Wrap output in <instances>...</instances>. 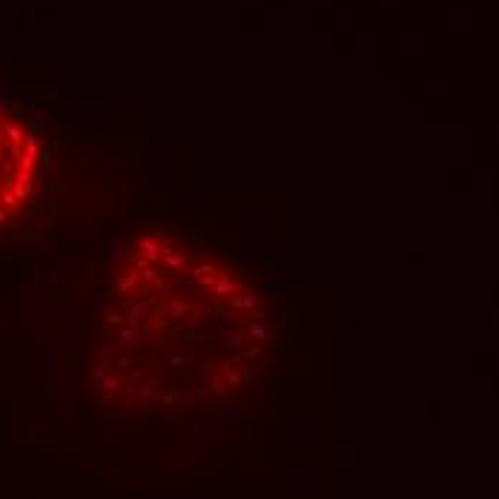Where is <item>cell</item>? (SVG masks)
<instances>
[{"instance_id": "6da1fadb", "label": "cell", "mask_w": 499, "mask_h": 499, "mask_svg": "<svg viewBox=\"0 0 499 499\" xmlns=\"http://www.w3.org/2000/svg\"><path fill=\"white\" fill-rule=\"evenodd\" d=\"M141 250H144L147 259H158V244L155 241H141Z\"/></svg>"}, {"instance_id": "7a4b0ae2", "label": "cell", "mask_w": 499, "mask_h": 499, "mask_svg": "<svg viewBox=\"0 0 499 499\" xmlns=\"http://www.w3.org/2000/svg\"><path fill=\"white\" fill-rule=\"evenodd\" d=\"M167 264H170V267H181V264H184V259H178V256H170V253H167Z\"/></svg>"}, {"instance_id": "3957f363", "label": "cell", "mask_w": 499, "mask_h": 499, "mask_svg": "<svg viewBox=\"0 0 499 499\" xmlns=\"http://www.w3.org/2000/svg\"><path fill=\"white\" fill-rule=\"evenodd\" d=\"M232 290V281H221L218 284V293H230Z\"/></svg>"}, {"instance_id": "277c9868", "label": "cell", "mask_w": 499, "mask_h": 499, "mask_svg": "<svg viewBox=\"0 0 499 499\" xmlns=\"http://www.w3.org/2000/svg\"><path fill=\"white\" fill-rule=\"evenodd\" d=\"M120 336H123V341H135V333H130V330H123Z\"/></svg>"}]
</instances>
